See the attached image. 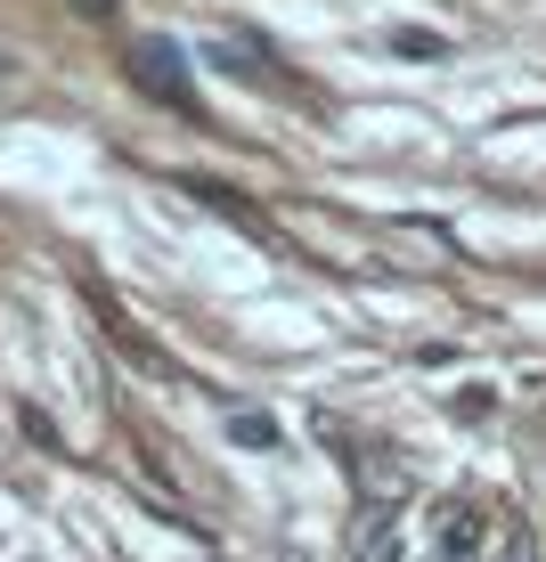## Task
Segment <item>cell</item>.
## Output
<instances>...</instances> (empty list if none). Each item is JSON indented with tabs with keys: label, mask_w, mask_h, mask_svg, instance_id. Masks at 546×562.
I'll return each mask as SVG.
<instances>
[{
	"label": "cell",
	"mask_w": 546,
	"mask_h": 562,
	"mask_svg": "<svg viewBox=\"0 0 546 562\" xmlns=\"http://www.w3.org/2000/svg\"><path fill=\"white\" fill-rule=\"evenodd\" d=\"M131 82H140L147 99H164V106H197V82H188V57H180V42H164V33H147V42L131 49Z\"/></svg>",
	"instance_id": "6da1fadb"
},
{
	"label": "cell",
	"mask_w": 546,
	"mask_h": 562,
	"mask_svg": "<svg viewBox=\"0 0 546 562\" xmlns=\"http://www.w3.org/2000/svg\"><path fill=\"white\" fill-rule=\"evenodd\" d=\"M433 547H441V562H481V547H490V514H481L473 497H441Z\"/></svg>",
	"instance_id": "7a4b0ae2"
},
{
	"label": "cell",
	"mask_w": 546,
	"mask_h": 562,
	"mask_svg": "<svg viewBox=\"0 0 546 562\" xmlns=\"http://www.w3.org/2000/svg\"><path fill=\"white\" fill-rule=\"evenodd\" d=\"M359 562H408V514L400 506H367L359 514Z\"/></svg>",
	"instance_id": "3957f363"
},
{
	"label": "cell",
	"mask_w": 546,
	"mask_h": 562,
	"mask_svg": "<svg viewBox=\"0 0 546 562\" xmlns=\"http://www.w3.org/2000/svg\"><path fill=\"white\" fill-rule=\"evenodd\" d=\"M229 440H237V449H278V416L237 408V416H229Z\"/></svg>",
	"instance_id": "277c9868"
},
{
	"label": "cell",
	"mask_w": 546,
	"mask_h": 562,
	"mask_svg": "<svg viewBox=\"0 0 546 562\" xmlns=\"http://www.w3.org/2000/svg\"><path fill=\"white\" fill-rule=\"evenodd\" d=\"M448 416H457V424H490L498 392H490V383H465V392H448Z\"/></svg>",
	"instance_id": "5b68a950"
},
{
	"label": "cell",
	"mask_w": 546,
	"mask_h": 562,
	"mask_svg": "<svg viewBox=\"0 0 546 562\" xmlns=\"http://www.w3.org/2000/svg\"><path fill=\"white\" fill-rule=\"evenodd\" d=\"M392 49H400V57H448V33H424V25H392Z\"/></svg>",
	"instance_id": "8992f818"
},
{
	"label": "cell",
	"mask_w": 546,
	"mask_h": 562,
	"mask_svg": "<svg viewBox=\"0 0 546 562\" xmlns=\"http://www.w3.org/2000/svg\"><path fill=\"white\" fill-rule=\"evenodd\" d=\"M74 9H82V16H114V0H74Z\"/></svg>",
	"instance_id": "52a82bcc"
},
{
	"label": "cell",
	"mask_w": 546,
	"mask_h": 562,
	"mask_svg": "<svg viewBox=\"0 0 546 562\" xmlns=\"http://www.w3.org/2000/svg\"><path fill=\"white\" fill-rule=\"evenodd\" d=\"M505 562H538V547H531V538H514V554H505Z\"/></svg>",
	"instance_id": "ba28073f"
}]
</instances>
